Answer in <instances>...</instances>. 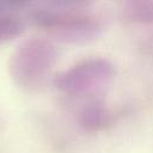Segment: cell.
Here are the masks:
<instances>
[{"mask_svg": "<svg viewBox=\"0 0 153 153\" xmlns=\"http://www.w3.org/2000/svg\"><path fill=\"white\" fill-rule=\"evenodd\" d=\"M35 22L55 39L86 44L103 33V22L87 2H61L36 12Z\"/></svg>", "mask_w": 153, "mask_h": 153, "instance_id": "1", "label": "cell"}, {"mask_svg": "<svg viewBox=\"0 0 153 153\" xmlns=\"http://www.w3.org/2000/svg\"><path fill=\"white\" fill-rule=\"evenodd\" d=\"M116 68L103 57L85 59L54 78L55 87L69 96H91L103 91L115 78Z\"/></svg>", "mask_w": 153, "mask_h": 153, "instance_id": "2", "label": "cell"}, {"mask_svg": "<svg viewBox=\"0 0 153 153\" xmlns=\"http://www.w3.org/2000/svg\"><path fill=\"white\" fill-rule=\"evenodd\" d=\"M57 61V49L48 39L35 38L23 44L17 56V74L22 82L37 87L44 82Z\"/></svg>", "mask_w": 153, "mask_h": 153, "instance_id": "3", "label": "cell"}, {"mask_svg": "<svg viewBox=\"0 0 153 153\" xmlns=\"http://www.w3.org/2000/svg\"><path fill=\"white\" fill-rule=\"evenodd\" d=\"M114 115L102 102L94 100L86 104L79 114V124L86 133H99L112 124Z\"/></svg>", "mask_w": 153, "mask_h": 153, "instance_id": "4", "label": "cell"}, {"mask_svg": "<svg viewBox=\"0 0 153 153\" xmlns=\"http://www.w3.org/2000/svg\"><path fill=\"white\" fill-rule=\"evenodd\" d=\"M120 18L128 24H152L153 0H128L120 6Z\"/></svg>", "mask_w": 153, "mask_h": 153, "instance_id": "5", "label": "cell"}]
</instances>
